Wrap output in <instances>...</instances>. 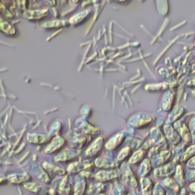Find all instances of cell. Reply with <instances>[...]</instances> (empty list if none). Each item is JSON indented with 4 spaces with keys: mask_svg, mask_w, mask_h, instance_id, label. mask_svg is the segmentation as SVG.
Returning a JSON list of instances; mask_svg holds the SVG:
<instances>
[{
    "mask_svg": "<svg viewBox=\"0 0 195 195\" xmlns=\"http://www.w3.org/2000/svg\"><path fill=\"white\" fill-rule=\"evenodd\" d=\"M142 189L144 195H150L152 183L147 178H144L141 180Z\"/></svg>",
    "mask_w": 195,
    "mask_h": 195,
    "instance_id": "1",
    "label": "cell"
},
{
    "mask_svg": "<svg viewBox=\"0 0 195 195\" xmlns=\"http://www.w3.org/2000/svg\"><path fill=\"white\" fill-rule=\"evenodd\" d=\"M171 172V167L169 165L165 166L164 167L160 168L155 171V174L157 176H165L170 174Z\"/></svg>",
    "mask_w": 195,
    "mask_h": 195,
    "instance_id": "2",
    "label": "cell"
},
{
    "mask_svg": "<svg viewBox=\"0 0 195 195\" xmlns=\"http://www.w3.org/2000/svg\"><path fill=\"white\" fill-rule=\"evenodd\" d=\"M142 155H143V152L141 150H137V152L133 154V155L131 157V159H130V160H129L130 163H135L137 161H138L140 159L142 156Z\"/></svg>",
    "mask_w": 195,
    "mask_h": 195,
    "instance_id": "3",
    "label": "cell"
},
{
    "mask_svg": "<svg viewBox=\"0 0 195 195\" xmlns=\"http://www.w3.org/2000/svg\"><path fill=\"white\" fill-rule=\"evenodd\" d=\"M164 184L168 187L174 189L175 191H178V185L175 183V182L174 180L169 179V178L166 179L164 181Z\"/></svg>",
    "mask_w": 195,
    "mask_h": 195,
    "instance_id": "4",
    "label": "cell"
},
{
    "mask_svg": "<svg viewBox=\"0 0 195 195\" xmlns=\"http://www.w3.org/2000/svg\"><path fill=\"white\" fill-rule=\"evenodd\" d=\"M194 152H195V146H192L189 147L187 150L186 151V152L185 153L184 156L182 157L181 160L184 161L187 160L188 157H189Z\"/></svg>",
    "mask_w": 195,
    "mask_h": 195,
    "instance_id": "5",
    "label": "cell"
},
{
    "mask_svg": "<svg viewBox=\"0 0 195 195\" xmlns=\"http://www.w3.org/2000/svg\"><path fill=\"white\" fill-rule=\"evenodd\" d=\"M148 169H150V163L148 160H145L143 162L141 168V172L143 173V174H146L148 171Z\"/></svg>",
    "mask_w": 195,
    "mask_h": 195,
    "instance_id": "6",
    "label": "cell"
},
{
    "mask_svg": "<svg viewBox=\"0 0 195 195\" xmlns=\"http://www.w3.org/2000/svg\"><path fill=\"white\" fill-rule=\"evenodd\" d=\"M176 178H177V179L179 178V181H181L182 179V172H181V168L180 166H178L177 168V172H176Z\"/></svg>",
    "mask_w": 195,
    "mask_h": 195,
    "instance_id": "7",
    "label": "cell"
},
{
    "mask_svg": "<svg viewBox=\"0 0 195 195\" xmlns=\"http://www.w3.org/2000/svg\"><path fill=\"white\" fill-rule=\"evenodd\" d=\"M128 151H129V148H125L124 150H122V152H121V153L120 154V157H119V159H123V155H124V157H126V156L128 155Z\"/></svg>",
    "mask_w": 195,
    "mask_h": 195,
    "instance_id": "8",
    "label": "cell"
},
{
    "mask_svg": "<svg viewBox=\"0 0 195 195\" xmlns=\"http://www.w3.org/2000/svg\"><path fill=\"white\" fill-rule=\"evenodd\" d=\"M163 191L162 190V189L159 187H156L154 191V195H163Z\"/></svg>",
    "mask_w": 195,
    "mask_h": 195,
    "instance_id": "9",
    "label": "cell"
},
{
    "mask_svg": "<svg viewBox=\"0 0 195 195\" xmlns=\"http://www.w3.org/2000/svg\"><path fill=\"white\" fill-rule=\"evenodd\" d=\"M188 165L191 166L192 167H195V157L192 158L191 160L189 161Z\"/></svg>",
    "mask_w": 195,
    "mask_h": 195,
    "instance_id": "10",
    "label": "cell"
},
{
    "mask_svg": "<svg viewBox=\"0 0 195 195\" xmlns=\"http://www.w3.org/2000/svg\"><path fill=\"white\" fill-rule=\"evenodd\" d=\"M191 189L192 191H195V183L191 185Z\"/></svg>",
    "mask_w": 195,
    "mask_h": 195,
    "instance_id": "11",
    "label": "cell"
}]
</instances>
